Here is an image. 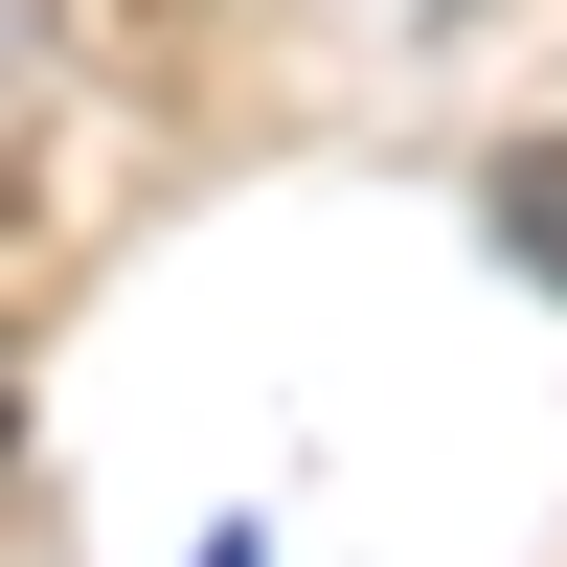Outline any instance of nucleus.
<instances>
[{"mask_svg":"<svg viewBox=\"0 0 567 567\" xmlns=\"http://www.w3.org/2000/svg\"><path fill=\"white\" fill-rule=\"evenodd\" d=\"M499 250L567 272V136H523V159H499Z\"/></svg>","mask_w":567,"mask_h":567,"instance_id":"obj_1","label":"nucleus"}]
</instances>
